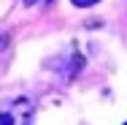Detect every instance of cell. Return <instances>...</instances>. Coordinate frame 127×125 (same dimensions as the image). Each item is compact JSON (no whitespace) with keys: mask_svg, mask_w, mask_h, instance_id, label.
Instances as JSON below:
<instances>
[{"mask_svg":"<svg viewBox=\"0 0 127 125\" xmlns=\"http://www.w3.org/2000/svg\"><path fill=\"white\" fill-rule=\"evenodd\" d=\"M32 114H35V106L30 98H14L3 106V114H0V125H30L32 123Z\"/></svg>","mask_w":127,"mask_h":125,"instance_id":"6da1fadb","label":"cell"},{"mask_svg":"<svg viewBox=\"0 0 127 125\" xmlns=\"http://www.w3.org/2000/svg\"><path fill=\"white\" fill-rule=\"evenodd\" d=\"M73 5H78V8H89V5H95L97 0H70Z\"/></svg>","mask_w":127,"mask_h":125,"instance_id":"7a4b0ae2","label":"cell"},{"mask_svg":"<svg viewBox=\"0 0 127 125\" xmlns=\"http://www.w3.org/2000/svg\"><path fill=\"white\" fill-rule=\"evenodd\" d=\"M27 5H35V3H41V0H25ZM43 3H49V0H43Z\"/></svg>","mask_w":127,"mask_h":125,"instance_id":"3957f363","label":"cell"}]
</instances>
